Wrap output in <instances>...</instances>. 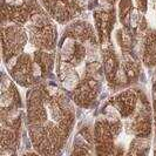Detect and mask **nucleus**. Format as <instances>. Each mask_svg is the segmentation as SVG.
Here are the masks:
<instances>
[{
    "label": "nucleus",
    "instance_id": "5",
    "mask_svg": "<svg viewBox=\"0 0 156 156\" xmlns=\"http://www.w3.org/2000/svg\"><path fill=\"white\" fill-rule=\"evenodd\" d=\"M9 88H11V80H9V78H6L4 75L2 77V81H1V93L8 92Z\"/></svg>",
    "mask_w": 156,
    "mask_h": 156
},
{
    "label": "nucleus",
    "instance_id": "10",
    "mask_svg": "<svg viewBox=\"0 0 156 156\" xmlns=\"http://www.w3.org/2000/svg\"><path fill=\"white\" fill-rule=\"evenodd\" d=\"M136 1H137V5H139L140 8L143 9V8L146 7V1H147V0H136Z\"/></svg>",
    "mask_w": 156,
    "mask_h": 156
},
{
    "label": "nucleus",
    "instance_id": "1",
    "mask_svg": "<svg viewBox=\"0 0 156 156\" xmlns=\"http://www.w3.org/2000/svg\"><path fill=\"white\" fill-rule=\"evenodd\" d=\"M142 16L140 15V11L136 8H133L129 11V25L132 28H137V26L141 24Z\"/></svg>",
    "mask_w": 156,
    "mask_h": 156
},
{
    "label": "nucleus",
    "instance_id": "3",
    "mask_svg": "<svg viewBox=\"0 0 156 156\" xmlns=\"http://www.w3.org/2000/svg\"><path fill=\"white\" fill-rule=\"evenodd\" d=\"M128 80V74L125 72V69L120 68L117 69V72H115V81L117 83H126Z\"/></svg>",
    "mask_w": 156,
    "mask_h": 156
},
{
    "label": "nucleus",
    "instance_id": "6",
    "mask_svg": "<svg viewBox=\"0 0 156 156\" xmlns=\"http://www.w3.org/2000/svg\"><path fill=\"white\" fill-rule=\"evenodd\" d=\"M4 1L9 7H21L25 4V0H4Z\"/></svg>",
    "mask_w": 156,
    "mask_h": 156
},
{
    "label": "nucleus",
    "instance_id": "9",
    "mask_svg": "<svg viewBox=\"0 0 156 156\" xmlns=\"http://www.w3.org/2000/svg\"><path fill=\"white\" fill-rule=\"evenodd\" d=\"M90 0H74V4L78 6L79 8H86L88 6Z\"/></svg>",
    "mask_w": 156,
    "mask_h": 156
},
{
    "label": "nucleus",
    "instance_id": "2",
    "mask_svg": "<svg viewBox=\"0 0 156 156\" xmlns=\"http://www.w3.org/2000/svg\"><path fill=\"white\" fill-rule=\"evenodd\" d=\"M14 102V96L12 95V93L8 90L6 93H2L1 94V108L2 109H6V108H9V106Z\"/></svg>",
    "mask_w": 156,
    "mask_h": 156
},
{
    "label": "nucleus",
    "instance_id": "4",
    "mask_svg": "<svg viewBox=\"0 0 156 156\" xmlns=\"http://www.w3.org/2000/svg\"><path fill=\"white\" fill-rule=\"evenodd\" d=\"M31 74H32V77H34V78H39V77H41V74H42V71H41V65H39L38 62H33L32 64V66H31Z\"/></svg>",
    "mask_w": 156,
    "mask_h": 156
},
{
    "label": "nucleus",
    "instance_id": "7",
    "mask_svg": "<svg viewBox=\"0 0 156 156\" xmlns=\"http://www.w3.org/2000/svg\"><path fill=\"white\" fill-rule=\"evenodd\" d=\"M18 61H19V57L18 55H13L8 59L7 61V67L8 69H13L15 66H18Z\"/></svg>",
    "mask_w": 156,
    "mask_h": 156
},
{
    "label": "nucleus",
    "instance_id": "8",
    "mask_svg": "<svg viewBox=\"0 0 156 156\" xmlns=\"http://www.w3.org/2000/svg\"><path fill=\"white\" fill-rule=\"evenodd\" d=\"M104 69H106L107 74H110L113 72V69H114V60H113V58L107 59V61L104 64Z\"/></svg>",
    "mask_w": 156,
    "mask_h": 156
}]
</instances>
